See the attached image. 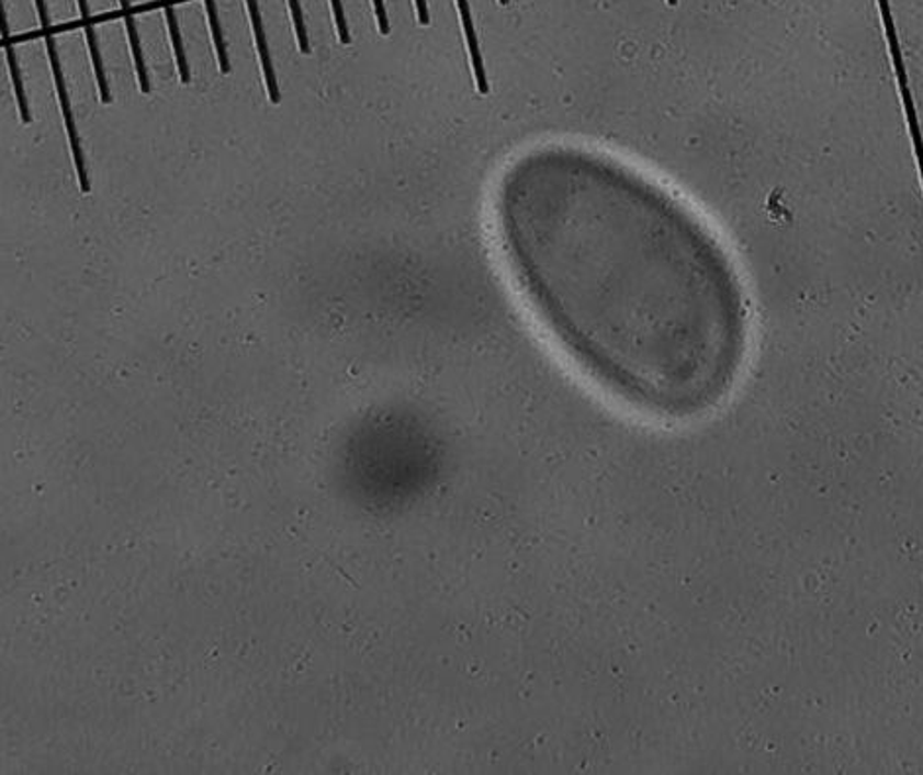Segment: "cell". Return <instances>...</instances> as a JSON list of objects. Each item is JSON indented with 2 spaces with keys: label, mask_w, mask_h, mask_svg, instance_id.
<instances>
[{
  "label": "cell",
  "mask_w": 923,
  "mask_h": 775,
  "mask_svg": "<svg viewBox=\"0 0 923 775\" xmlns=\"http://www.w3.org/2000/svg\"><path fill=\"white\" fill-rule=\"evenodd\" d=\"M122 14L126 20V29H128V36H131L132 56H134V64H136V71H138V83L144 93H149V77L146 71V64H144V56H142L140 38H138V30H136V22L131 12V0H121Z\"/></svg>",
  "instance_id": "cell-3"
},
{
  "label": "cell",
  "mask_w": 923,
  "mask_h": 775,
  "mask_svg": "<svg viewBox=\"0 0 923 775\" xmlns=\"http://www.w3.org/2000/svg\"><path fill=\"white\" fill-rule=\"evenodd\" d=\"M676 2H678V0H668V4H671V7H676Z\"/></svg>",
  "instance_id": "cell-9"
},
{
  "label": "cell",
  "mask_w": 923,
  "mask_h": 775,
  "mask_svg": "<svg viewBox=\"0 0 923 775\" xmlns=\"http://www.w3.org/2000/svg\"><path fill=\"white\" fill-rule=\"evenodd\" d=\"M333 10H335L336 29H338L340 42H342V44H350V34H348V26H346L342 0H333Z\"/></svg>",
  "instance_id": "cell-6"
},
{
  "label": "cell",
  "mask_w": 923,
  "mask_h": 775,
  "mask_svg": "<svg viewBox=\"0 0 923 775\" xmlns=\"http://www.w3.org/2000/svg\"><path fill=\"white\" fill-rule=\"evenodd\" d=\"M291 14H293V22H295V34H297L299 47L303 54H311V44H308L307 29L303 22V12H301V4L299 0H290Z\"/></svg>",
  "instance_id": "cell-5"
},
{
  "label": "cell",
  "mask_w": 923,
  "mask_h": 775,
  "mask_svg": "<svg viewBox=\"0 0 923 775\" xmlns=\"http://www.w3.org/2000/svg\"><path fill=\"white\" fill-rule=\"evenodd\" d=\"M373 9H375V16H378V22H380V32H382L383 36H387L390 34V19H387V12H385V7H383V0H373Z\"/></svg>",
  "instance_id": "cell-7"
},
{
  "label": "cell",
  "mask_w": 923,
  "mask_h": 775,
  "mask_svg": "<svg viewBox=\"0 0 923 775\" xmlns=\"http://www.w3.org/2000/svg\"><path fill=\"white\" fill-rule=\"evenodd\" d=\"M499 2H502V4H507V2H509V0H499Z\"/></svg>",
  "instance_id": "cell-10"
},
{
  "label": "cell",
  "mask_w": 923,
  "mask_h": 775,
  "mask_svg": "<svg viewBox=\"0 0 923 775\" xmlns=\"http://www.w3.org/2000/svg\"><path fill=\"white\" fill-rule=\"evenodd\" d=\"M415 4H417V12H419V20L420 24H429V9H427V0H415Z\"/></svg>",
  "instance_id": "cell-8"
},
{
  "label": "cell",
  "mask_w": 923,
  "mask_h": 775,
  "mask_svg": "<svg viewBox=\"0 0 923 775\" xmlns=\"http://www.w3.org/2000/svg\"><path fill=\"white\" fill-rule=\"evenodd\" d=\"M458 9H460V19H462V26H464V34H466L472 66H474L477 93L487 94L489 93V84H487V76H485L484 57H482V52H480V46H477L476 32H474V22H472L468 0H458Z\"/></svg>",
  "instance_id": "cell-1"
},
{
  "label": "cell",
  "mask_w": 923,
  "mask_h": 775,
  "mask_svg": "<svg viewBox=\"0 0 923 775\" xmlns=\"http://www.w3.org/2000/svg\"><path fill=\"white\" fill-rule=\"evenodd\" d=\"M79 9H81V16H83L85 36H87V42H89V47H91V57H93L94 73H97V81H99L101 99H103V103H111V91H109V83H106L103 57H101V52H99V44H97L93 24H91V16H89V4H87V0H79Z\"/></svg>",
  "instance_id": "cell-2"
},
{
  "label": "cell",
  "mask_w": 923,
  "mask_h": 775,
  "mask_svg": "<svg viewBox=\"0 0 923 775\" xmlns=\"http://www.w3.org/2000/svg\"><path fill=\"white\" fill-rule=\"evenodd\" d=\"M2 36H4V56H7L10 76H12V83H14V91H16V99H19L20 116H22V122L30 124V122H32V114H30L29 99H26L24 84H22V77H20L19 61H16V56H14V49L10 47L7 22H4V29H2Z\"/></svg>",
  "instance_id": "cell-4"
}]
</instances>
